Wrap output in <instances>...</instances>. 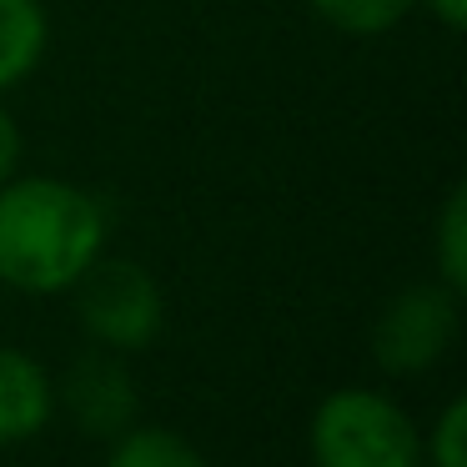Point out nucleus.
Returning <instances> with one entry per match:
<instances>
[{"mask_svg": "<svg viewBox=\"0 0 467 467\" xmlns=\"http://www.w3.org/2000/svg\"><path fill=\"white\" fill-rule=\"evenodd\" d=\"M106 202L66 176L0 182V286L21 296H61L106 252Z\"/></svg>", "mask_w": 467, "mask_h": 467, "instance_id": "1", "label": "nucleus"}, {"mask_svg": "<svg viewBox=\"0 0 467 467\" xmlns=\"http://www.w3.org/2000/svg\"><path fill=\"white\" fill-rule=\"evenodd\" d=\"M312 467H422V427L377 387H337L306 417Z\"/></svg>", "mask_w": 467, "mask_h": 467, "instance_id": "2", "label": "nucleus"}, {"mask_svg": "<svg viewBox=\"0 0 467 467\" xmlns=\"http://www.w3.org/2000/svg\"><path fill=\"white\" fill-rule=\"evenodd\" d=\"M76 322L91 337V347H106L116 357L146 352L166 327V292L141 262L131 256H96L71 286Z\"/></svg>", "mask_w": 467, "mask_h": 467, "instance_id": "3", "label": "nucleus"}, {"mask_svg": "<svg viewBox=\"0 0 467 467\" xmlns=\"http://www.w3.org/2000/svg\"><path fill=\"white\" fill-rule=\"evenodd\" d=\"M462 337V292L442 286L437 276L412 282L377 312L372 322V362L387 377H422Z\"/></svg>", "mask_w": 467, "mask_h": 467, "instance_id": "4", "label": "nucleus"}, {"mask_svg": "<svg viewBox=\"0 0 467 467\" xmlns=\"http://www.w3.org/2000/svg\"><path fill=\"white\" fill-rule=\"evenodd\" d=\"M56 407H66L71 422L86 437H101V442H111L131 422H141V392H136L131 367H126V357L106 352V347H91L66 367V377L56 382Z\"/></svg>", "mask_w": 467, "mask_h": 467, "instance_id": "5", "label": "nucleus"}, {"mask_svg": "<svg viewBox=\"0 0 467 467\" xmlns=\"http://www.w3.org/2000/svg\"><path fill=\"white\" fill-rule=\"evenodd\" d=\"M56 417V377L26 347L0 342V447L41 437Z\"/></svg>", "mask_w": 467, "mask_h": 467, "instance_id": "6", "label": "nucleus"}, {"mask_svg": "<svg viewBox=\"0 0 467 467\" xmlns=\"http://www.w3.org/2000/svg\"><path fill=\"white\" fill-rule=\"evenodd\" d=\"M46 51H51V16L41 0H0V91L31 81Z\"/></svg>", "mask_w": 467, "mask_h": 467, "instance_id": "7", "label": "nucleus"}, {"mask_svg": "<svg viewBox=\"0 0 467 467\" xmlns=\"http://www.w3.org/2000/svg\"><path fill=\"white\" fill-rule=\"evenodd\" d=\"M106 467H212L192 437L161 422H131L106 447Z\"/></svg>", "mask_w": 467, "mask_h": 467, "instance_id": "8", "label": "nucleus"}, {"mask_svg": "<svg viewBox=\"0 0 467 467\" xmlns=\"http://www.w3.org/2000/svg\"><path fill=\"white\" fill-rule=\"evenodd\" d=\"M432 276L452 292H467V186L457 182L437 206L432 226Z\"/></svg>", "mask_w": 467, "mask_h": 467, "instance_id": "9", "label": "nucleus"}, {"mask_svg": "<svg viewBox=\"0 0 467 467\" xmlns=\"http://www.w3.org/2000/svg\"><path fill=\"white\" fill-rule=\"evenodd\" d=\"M312 11L322 16L332 31L372 41V36L397 31V26L417 11V0H312Z\"/></svg>", "mask_w": 467, "mask_h": 467, "instance_id": "10", "label": "nucleus"}, {"mask_svg": "<svg viewBox=\"0 0 467 467\" xmlns=\"http://www.w3.org/2000/svg\"><path fill=\"white\" fill-rule=\"evenodd\" d=\"M422 467H467V402L452 397L422 432Z\"/></svg>", "mask_w": 467, "mask_h": 467, "instance_id": "11", "label": "nucleus"}, {"mask_svg": "<svg viewBox=\"0 0 467 467\" xmlns=\"http://www.w3.org/2000/svg\"><path fill=\"white\" fill-rule=\"evenodd\" d=\"M21 161H26V131L11 116V106L0 101V182H11L21 171Z\"/></svg>", "mask_w": 467, "mask_h": 467, "instance_id": "12", "label": "nucleus"}, {"mask_svg": "<svg viewBox=\"0 0 467 467\" xmlns=\"http://www.w3.org/2000/svg\"><path fill=\"white\" fill-rule=\"evenodd\" d=\"M417 5H427L442 31H467V0H417Z\"/></svg>", "mask_w": 467, "mask_h": 467, "instance_id": "13", "label": "nucleus"}]
</instances>
